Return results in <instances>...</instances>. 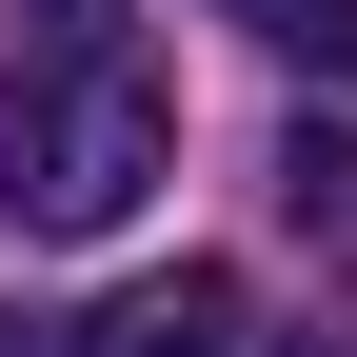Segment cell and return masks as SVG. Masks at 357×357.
I'll use <instances>...</instances> for the list:
<instances>
[{"label": "cell", "instance_id": "cell-1", "mask_svg": "<svg viewBox=\"0 0 357 357\" xmlns=\"http://www.w3.org/2000/svg\"><path fill=\"white\" fill-rule=\"evenodd\" d=\"M178 119L139 60H20L0 79V238H119L159 199Z\"/></svg>", "mask_w": 357, "mask_h": 357}, {"label": "cell", "instance_id": "cell-2", "mask_svg": "<svg viewBox=\"0 0 357 357\" xmlns=\"http://www.w3.org/2000/svg\"><path fill=\"white\" fill-rule=\"evenodd\" d=\"M60 357H238V278H218V258H178V278H119Z\"/></svg>", "mask_w": 357, "mask_h": 357}, {"label": "cell", "instance_id": "cell-3", "mask_svg": "<svg viewBox=\"0 0 357 357\" xmlns=\"http://www.w3.org/2000/svg\"><path fill=\"white\" fill-rule=\"evenodd\" d=\"M278 218L318 258H357V119H298V139H278Z\"/></svg>", "mask_w": 357, "mask_h": 357}, {"label": "cell", "instance_id": "cell-4", "mask_svg": "<svg viewBox=\"0 0 357 357\" xmlns=\"http://www.w3.org/2000/svg\"><path fill=\"white\" fill-rule=\"evenodd\" d=\"M218 20L258 60H298V79H357V0H218Z\"/></svg>", "mask_w": 357, "mask_h": 357}, {"label": "cell", "instance_id": "cell-5", "mask_svg": "<svg viewBox=\"0 0 357 357\" xmlns=\"http://www.w3.org/2000/svg\"><path fill=\"white\" fill-rule=\"evenodd\" d=\"M20 60H119V0H20Z\"/></svg>", "mask_w": 357, "mask_h": 357}, {"label": "cell", "instance_id": "cell-6", "mask_svg": "<svg viewBox=\"0 0 357 357\" xmlns=\"http://www.w3.org/2000/svg\"><path fill=\"white\" fill-rule=\"evenodd\" d=\"M278 357H357V337H278Z\"/></svg>", "mask_w": 357, "mask_h": 357}]
</instances>
